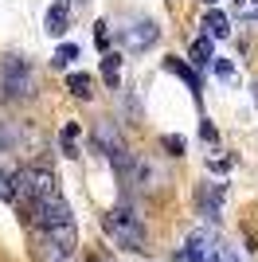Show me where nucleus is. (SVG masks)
Listing matches in <instances>:
<instances>
[{
  "label": "nucleus",
  "instance_id": "f257e3e1",
  "mask_svg": "<svg viewBox=\"0 0 258 262\" xmlns=\"http://www.w3.org/2000/svg\"><path fill=\"white\" fill-rule=\"evenodd\" d=\"M102 227H106V235L118 243V247H125V251H145V227L133 219V211H125V208L106 211V215H102Z\"/></svg>",
  "mask_w": 258,
  "mask_h": 262
},
{
  "label": "nucleus",
  "instance_id": "f03ea898",
  "mask_svg": "<svg viewBox=\"0 0 258 262\" xmlns=\"http://www.w3.org/2000/svg\"><path fill=\"white\" fill-rule=\"evenodd\" d=\"M0 86H4V94L16 102H28L35 94V71L24 59H16V55H8L4 59V67H0Z\"/></svg>",
  "mask_w": 258,
  "mask_h": 262
},
{
  "label": "nucleus",
  "instance_id": "7ed1b4c3",
  "mask_svg": "<svg viewBox=\"0 0 258 262\" xmlns=\"http://www.w3.org/2000/svg\"><path fill=\"white\" fill-rule=\"evenodd\" d=\"M215 243H219V235H215V231H207V227L192 231V235H188V243H184V262H211Z\"/></svg>",
  "mask_w": 258,
  "mask_h": 262
},
{
  "label": "nucleus",
  "instance_id": "20e7f679",
  "mask_svg": "<svg viewBox=\"0 0 258 262\" xmlns=\"http://www.w3.org/2000/svg\"><path fill=\"white\" fill-rule=\"evenodd\" d=\"M157 35H161V28L153 20H137V24H129V32H121V43L129 51H145V47L157 43Z\"/></svg>",
  "mask_w": 258,
  "mask_h": 262
},
{
  "label": "nucleus",
  "instance_id": "39448f33",
  "mask_svg": "<svg viewBox=\"0 0 258 262\" xmlns=\"http://www.w3.org/2000/svg\"><path fill=\"white\" fill-rule=\"evenodd\" d=\"M164 71H172L176 78H184L188 90L196 94V102H200V78H196V67L192 63H184V59H176V55H164Z\"/></svg>",
  "mask_w": 258,
  "mask_h": 262
},
{
  "label": "nucleus",
  "instance_id": "423d86ee",
  "mask_svg": "<svg viewBox=\"0 0 258 262\" xmlns=\"http://www.w3.org/2000/svg\"><path fill=\"white\" fill-rule=\"evenodd\" d=\"M67 28H71V0H55L51 12H47V32L63 35Z\"/></svg>",
  "mask_w": 258,
  "mask_h": 262
},
{
  "label": "nucleus",
  "instance_id": "0eeeda50",
  "mask_svg": "<svg viewBox=\"0 0 258 262\" xmlns=\"http://www.w3.org/2000/svg\"><path fill=\"white\" fill-rule=\"evenodd\" d=\"M223 200H227V184H207L204 192H200L204 215H207V219H219V208H223Z\"/></svg>",
  "mask_w": 258,
  "mask_h": 262
},
{
  "label": "nucleus",
  "instance_id": "6e6552de",
  "mask_svg": "<svg viewBox=\"0 0 258 262\" xmlns=\"http://www.w3.org/2000/svg\"><path fill=\"white\" fill-rule=\"evenodd\" d=\"M200 28H204L207 39H227V32H231V20H227V12L211 8V12L204 16V24H200Z\"/></svg>",
  "mask_w": 258,
  "mask_h": 262
},
{
  "label": "nucleus",
  "instance_id": "1a4fd4ad",
  "mask_svg": "<svg viewBox=\"0 0 258 262\" xmlns=\"http://www.w3.org/2000/svg\"><path fill=\"white\" fill-rule=\"evenodd\" d=\"M43 235H47L55 247H63L67 254L75 251V219H67V223H55V227H47Z\"/></svg>",
  "mask_w": 258,
  "mask_h": 262
},
{
  "label": "nucleus",
  "instance_id": "9d476101",
  "mask_svg": "<svg viewBox=\"0 0 258 262\" xmlns=\"http://www.w3.org/2000/svg\"><path fill=\"white\" fill-rule=\"evenodd\" d=\"M188 59H192V67H207V63H215V55H211V39H207V35H196L192 47H188Z\"/></svg>",
  "mask_w": 258,
  "mask_h": 262
},
{
  "label": "nucleus",
  "instance_id": "9b49d317",
  "mask_svg": "<svg viewBox=\"0 0 258 262\" xmlns=\"http://www.w3.org/2000/svg\"><path fill=\"white\" fill-rule=\"evenodd\" d=\"M67 90H71V94H75V98H90V94H94V78L90 75H82V71H75V75H67Z\"/></svg>",
  "mask_w": 258,
  "mask_h": 262
},
{
  "label": "nucleus",
  "instance_id": "f8f14e48",
  "mask_svg": "<svg viewBox=\"0 0 258 262\" xmlns=\"http://www.w3.org/2000/svg\"><path fill=\"white\" fill-rule=\"evenodd\" d=\"M118 67H121V55H102V78H106V86H110V90H118V86H121Z\"/></svg>",
  "mask_w": 258,
  "mask_h": 262
},
{
  "label": "nucleus",
  "instance_id": "ddd939ff",
  "mask_svg": "<svg viewBox=\"0 0 258 262\" xmlns=\"http://www.w3.org/2000/svg\"><path fill=\"white\" fill-rule=\"evenodd\" d=\"M35 254H39L43 262H71V254H67L63 247H55V243L47 239V235H43V243H39V247H35Z\"/></svg>",
  "mask_w": 258,
  "mask_h": 262
},
{
  "label": "nucleus",
  "instance_id": "4468645a",
  "mask_svg": "<svg viewBox=\"0 0 258 262\" xmlns=\"http://www.w3.org/2000/svg\"><path fill=\"white\" fill-rule=\"evenodd\" d=\"M75 137H78V125H75V121H71V125H63V133H59L63 157H78V145H75Z\"/></svg>",
  "mask_w": 258,
  "mask_h": 262
},
{
  "label": "nucleus",
  "instance_id": "2eb2a0df",
  "mask_svg": "<svg viewBox=\"0 0 258 262\" xmlns=\"http://www.w3.org/2000/svg\"><path fill=\"white\" fill-rule=\"evenodd\" d=\"M78 59V47L75 43H63L59 51H55V59H51V67H59V71H67V67Z\"/></svg>",
  "mask_w": 258,
  "mask_h": 262
},
{
  "label": "nucleus",
  "instance_id": "dca6fc26",
  "mask_svg": "<svg viewBox=\"0 0 258 262\" xmlns=\"http://www.w3.org/2000/svg\"><path fill=\"white\" fill-rule=\"evenodd\" d=\"M211 262H243V258H239V254L231 251L223 239H219V243H215V251H211Z\"/></svg>",
  "mask_w": 258,
  "mask_h": 262
},
{
  "label": "nucleus",
  "instance_id": "f3484780",
  "mask_svg": "<svg viewBox=\"0 0 258 262\" xmlns=\"http://www.w3.org/2000/svg\"><path fill=\"white\" fill-rule=\"evenodd\" d=\"M235 12L243 20H258V0H235Z\"/></svg>",
  "mask_w": 258,
  "mask_h": 262
},
{
  "label": "nucleus",
  "instance_id": "a211bd4d",
  "mask_svg": "<svg viewBox=\"0 0 258 262\" xmlns=\"http://www.w3.org/2000/svg\"><path fill=\"white\" fill-rule=\"evenodd\" d=\"M164 149H168V157H184V137H164Z\"/></svg>",
  "mask_w": 258,
  "mask_h": 262
},
{
  "label": "nucleus",
  "instance_id": "6ab92c4d",
  "mask_svg": "<svg viewBox=\"0 0 258 262\" xmlns=\"http://www.w3.org/2000/svg\"><path fill=\"white\" fill-rule=\"evenodd\" d=\"M231 164H235V157H211V161H207V168H211V172H231Z\"/></svg>",
  "mask_w": 258,
  "mask_h": 262
},
{
  "label": "nucleus",
  "instance_id": "aec40b11",
  "mask_svg": "<svg viewBox=\"0 0 258 262\" xmlns=\"http://www.w3.org/2000/svg\"><path fill=\"white\" fill-rule=\"evenodd\" d=\"M94 39H98V47H106V43H110V24H106V20H98V24H94Z\"/></svg>",
  "mask_w": 258,
  "mask_h": 262
},
{
  "label": "nucleus",
  "instance_id": "412c9836",
  "mask_svg": "<svg viewBox=\"0 0 258 262\" xmlns=\"http://www.w3.org/2000/svg\"><path fill=\"white\" fill-rule=\"evenodd\" d=\"M215 75H219V78H231V75H235V67L227 63V59H219V63H215Z\"/></svg>",
  "mask_w": 258,
  "mask_h": 262
},
{
  "label": "nucleus",
  "instance_id": "4be33fe9",
  "mask_svg": "<svg viewBox=\"0 0 258 262\" xmlns=\"http://www.w3.org/2000/svg\"><path fill=\"white\" fill-rule=\"evenodd\" d=\"M0 200H8V204H12V180L4 172H0Z\"/></svg>",
  "mask_w": 258,
  "mask_h": 262
},
{
  "label": "nucleus",
  "instance_id": "5701e85b",
  "mask_svg": "<svg viewBox=\"0 0 258 262\" xmlns=\"http://www.w3.org/2000/svg\"><path fill=\"white\" fill-rule=\"evenodd\" d=\"M200 133H204V141H215V125H211V121H204V125H200Z\"/></svg>",
  "mask_w": 258,
  "mask_h": 262
},
{
  "label": "nucleus",
  "instance_id": "b1692460",
  "mask_svg": "<svg viewBox=\"0 0 258 262\" xmlns=\"http://www.w3.org/2000/svg\"><path fill=\"white\" fill-rule=\"evenodd\" d=\"M204 4H215V0H204Z\"/></svg>",
  "mask_w": 258,
  "mask_h": 262
},
{
  "label": "nucleus",
  "instance_id": "393cba45",
  "mask_svg": "<svg viewBox=\"0 0 258 262\" xmlns=\"http://www.w3.org/2000/svg\"><path fill=\"white\" fill-rule=\"evenodd\" d=\"M78 4H86V0H78Z\"/></svg>",
  "mask_w": 258,
  "mask_h": 262
}]
</instances>
